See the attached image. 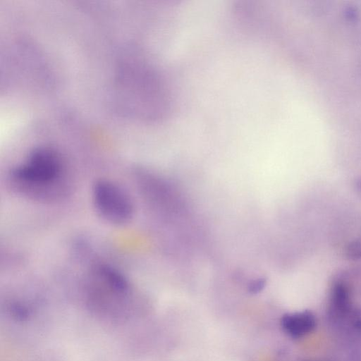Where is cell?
I'll use <instances>...</instances> for the list:
<instances>
[{
	"instance_id": "1",
	"label": "cell",
	"mask_w": 361,
	"mask_h": 361,
	"mask_svg": "<svg viewBox=\"0 0 361 361\" xmlns=\"http://www.w3.org/2000/svg\"><path fill=\"white\" fill-rule=\"evenodd\" d=\"M92 201L98 214L117 226L128 224L134 214V205L128 192L109 180H98L92 187Z\"/></svg>"
},
{
	"instance_id": "2",
	"label": "cell",
	"mask_w": 361,
	"mask_h": 361,
	"mask_svg": "<svg viewBox=\"0 0 361 361\" xmlns=\"http://www.w3.org/2000/svg\"><path fill=\"white\" fill-rule=\"evenodd\" d=\"M62 165L59 155L47 147L34 149L25 162L11 171V177L16 181L43 187L56 183L61 176Z\"/></svg>"
},
{
	"instance_id": "3",
	"label": "cell",
	"mask_w": 361,
	"mask_h": 361,
	"mask_svg": "<svg viewBox=\"0 0 361 361\" xmlns=\"http://www.w3.org/2000/svg\"><path fill=\"white\" fill-rule=\"evenodd\" d=\"M283 331L293 338H300L312 332L316 326V319L309 311L284 314L281 320Z\"/></svg>"
},
{
	"instance_id": "4",
	"label": "cell",
	"mask_w": 361,
	"mask_h": 361,
	"mask_svg": "<svg viewBox=\"0 0 361 361\" xmlns=\"http://www.w3.org/2000/svg\"><path fill=\"white\" fill-rule=\"evenodd\" d=\"M330 304L335 313L339 314L349 313L351 310L350 290L344 281L338 280L332 285Z\"/></svg>"
},
{
	"instance_id": "5",
	"label": "cell",
	"mask_w": 361,
	"mask_h": 361,
	"mask_svg": "<svg viewBox=\"0 0 361 361\" xmlns=\"http://www.w3.org/2000/svg\"><path fill=\"white\" fill-rule=\"evenodd\" d=\"M345 255L350 260L361 259V235L354 238L347 244Z\"/></svg>"
},
{
	"instance_id": "6",
	"label": "cell",
	"mask_w": 361,
	"mask_h": 361,
	"mask_svg": "<svg viewBox=\"0 0 361 361\" xmlns=\"http://www.w3.org/2000/svg\"><path fill=\"white\" fill-rule=\"evenodd\" d=\"M266 286V280L257 279L252 281L248 286L249 291L252 293H258L262 291Z\"/></svg>"
},
{
	"instance_id": "7",
	"label": "cell",
	"mask_w": 361,
	"mask_h": 361,
	"mask_svg": "<svg viewBox=\"0 0 361 361\" xmlns=\"http://www.w3.org/2000/svg\"><path fill=\"white\" fill-rule=\"evenodd\" d=\"M345 18H348L350 20H355L358 16L357 10L353 6H348L343 11Z\"/></svg>"
},
{
	"instance_id": "8",
	"label": "cell",
	"mask_w": 361,
	"mask_h": 361,
	"mask_svg": "<svg viewBox=\"0 0 361 361\" xmlns=\"http://www.w3.org/2000/svg\"><path fill=\"white\" fill-rule=\"evenodd\" d=\"M355 189L356 193L361 197V176L355 180Z\"/></svg>"
}]
</instances>
